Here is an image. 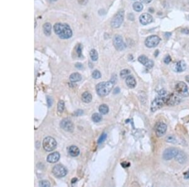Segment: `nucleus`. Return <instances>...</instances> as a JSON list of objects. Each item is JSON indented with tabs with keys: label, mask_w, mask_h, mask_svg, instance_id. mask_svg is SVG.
<instances>
[{
	"label": "nucleus",
	"mask_w": 189,
	"mask_h": 187,
	"mask_svg": "<svg viewBox=\"0 0 189 187\" xmlns=\"http://www.w3.org/2000/svg\"><path fill=\"white\" fill-rule=\"evenodd\" d=\"M168 95L166 90L165 89H161L158 92V94L156 97L154 98L153 102L151 103V112H156L159 109L162 108L164 105L166 104L167 99Z\"/></svg>",
	"instance_id": "1"
},
{
	"label": "nucleus",
	"mask_w": 189,
	"mask_h": 187,
	"mask_svg": "<svg viewBox=\"0 0 189 187\" xmlns=\"http://www.w3.org/2000/svg\"><path fill=\"white\" fill-rule=\"evenodd\" d=\"M55 33L62 39H67L73 35V31L71 27L66 23H57L54 25Z\"/></svg>",
	"instance_id": "2"
},
{
	"label": "nucleus",
	"mask_w": 189,
	"mask_h": 187,
	"mask_svg": "<svg viewBox=\"0 0 189 187\" xmlns=\"http://www.w3.org/2000/svg\"><path fill=\"white\" fill-rule=\"evenodd\" d=\"M116 81L111 79L107 82H101L96 86L97 94L100 96H105L109 94L115 85Z\"/></svg>",
	"instance_id": "3"
},
{
	"label": "nucleus",
	"mask_w": 189,
	"mask_h": 187,
	"mask_svg": "<svg viewBox=\"0 0 189 187\" xmlns=\"http://www.w3.org/2000/svg\"><path fill=\"white\" fill-rule=\"evenodd\" d=\"M43 148L47 152L53 151L57 147V142L52 137H47L43 141Z\"/></svg>",
	"instance_id": "4"
},
{
	"label": "nucleus",
	"mask_w": 189,
	"mask_h": 187,
	"mask_svg": "<svg viewBox=\"0 0 189 187\" xmlns=\"http://www.w3.org/2000/svg\"><path fill=\"white\" fill-rule=\"evenodd\" d=\"M175 92L182 97H187L189 95L188 88L185 83L180 81L175 85Z\"/></svg>",
	"instance_id": "5"
},
{
	"label": "nucleus",
	"mask_w": 189,
	"mask_h": 187,
	"mask_svg": "<svg viewBox=\"0 0 189 187\" xmlns=\"http://www.w3.org/2000/svg\"><path fill=\"white\" fill-rule=\"evenodd\" d=\"M124 18V11L120 10L117 12V13L114 17L111 22V25L114 29H117L121 25Z\"/></svg>",
	"instance_id": "6"
},
{
	"label": "nucleus",
	"mask_w": 189,
	"mask_h": 187,
	"mask_svg": "<svg viewBox=\"0 0 189 187\" xmlns=\"http://www.w3.org/2000/svg\"><path fill=\"white\" fill-rule=\"evenodd\" d=\"M161 39L158 35L149 36L145 40V45L149 48L155 47L159 44Z\"/></svg>",
	"instance_id": "7"
},
{
	"label": "nucleus",
	"mask_w": 189,
	"mask_h": 187,
	"mask_svg": "<svg viewBox=\"0 0 189 187\" xmlns=\"http://www.w3.org/2000/svg\"><path fill=\"white\" fill-rule=\"evenodd\" d=\"M182 96L178 95L177 93H172V94L168 95V99H167L166 105L168 106H175L178 105L182 100Z\"/></svg>",
	"instance_id": "8"
},
{
	"label": "nucleus",
	"mask_w": 189,
	"mask_h": 187,
	"mask_svg": "<svg viewBox=\"0 0 189 187\" xmlns=\"http://www.w3.org/2000/svg\"><path fill=\"white\" fill-rule=\"evenodd\" d=\"M67 170L63 165L57 164L54 166L52 169V173L57 178H63L67 174Z\"/></svg>",
	"instance_id": "9"
},
{
	"label": "nucleus",
	"mask_w": 189,
	"mask_h": 187,
	"mask_svg": "<svg viewBox=\"0 0 189 187\" xmlns=\"http://www.w3.org/2000/svg\"><path fill=\"white\" fill-rule=\"evenodd\" d=\"M178 150L175 148H170L165 149L163 153V158L165 160H170L175 158Z\"/></svg>",
	"instance_id": "10"
},
{
	"label": "nucleus",
	"mask_w": 189,
	"mask_h": 187,
	"mask_svg": "<svg viewBox=\"0 0 189 187\" xmlns=\"http://www.w3.org/2000/svg\"><path fill=\"white\" fill-rule=\"evenodd\" d=\"M113 43L114 47H115L116 49L118 50V51H123V50L126 49V43L124 42L122 36L119 35H116L114 38Z\"/></svg>",
	"instance_id": "11"
},
{
	"label": "nucleus",
	"mask_w": 189,
	"mask_h": 187,
	"mask_svg": "<svg viewBox=\"0 0 189 187\" xmlns=\"http://www.w3.org/2000/svg\"><path fill=\"white\" fill-rule=\"evenodd\" d=\"M167 130V126L166 124L162 122H158L155 126V132L156 135L158 138L163 136L165 134Z\"/></svg>",
	"instance_id": "12"
},
{
	"label": "nucleus",
	"mask_w": 189,
	"mask_h": 187,
	"mask_svg": "<svg viewBox=\"0 0 189 187\" xmlns=\"http://www.w3.org/2000/svg\"><path fill=\"white\" fill-rule=\"evenodd\" d=\"M60 126L63 129L67 132H72L74 130V124L69 118H64L60 122Z\"/></svg>",
	"instance_id": "13"
},
{
	"label": "nucleus",
	"mask_w": 189,
	"mask_h": 187,
	"mask_svg": "<svg viewBox=\"0 0 189 187\" xmlns=\"http://www.w3.org/2000/svg\"><path fill=\"white\" fill-rule=\"evenodd\" d=\"M138 61L139 62H141L142 64H143L145 67L149 68V69L152 68L154 66L153 61L144 55L139 56L138 58Z\"/></svg>",
	"instance_id": "14"
},
{
	"label": "nucleus",
	"mask_w": 189,
	"mask_h": 187,
	"mask_svg": "<svg viewBox=\"0 0 189 187\" xmlns=\"http://www.w3.org/2000/svg\"><path fill=\"white\" fill-rule=\"evenodd\" d=\"M153 20V17L150 14L144 13H142L140 17H139V21L140 23L143 25H146L148 24H150L152 22Z\"/></svg>",
	"instance_id": "15"
},
{
	"label": "nucleus",
	"mask_w": 189,
	"mask_h": 187,
	"mask_svg": "<svg viewBox=\"0 0 189 187\" xmlns=\"http://www.w3.org/2000/svg\"><path fill=\"white\" fill-rule=\"evenodd\" d=\"M187 68V64L184 61H180L177 62L175 64L174 69L176 72L181 73L184 71Z\"/></svg>",
	"instance_id": "16"
},
{
	"label": "nucleus",
	"mask_w": 189,
	"mask_h": 187,
	"mask_svg": "<svg viewBox=\"0 0 189 187\" xmlns=\"http://www.w3.org/2000/svg\"><path fill=\"white\" fill-rule=\"evenodd\" d=\"M60 154L58 152H54L49 154L47 158V161L50 163H55L59 161Z\"/></svg>",
	"instance_id": "17"
},
{
	"label": "nucleus",
	"mask_w": 189,
	"mask_h": 187,
	"mask_svg": "<svg viewBox=\"0 0 189 187\" xmlns=\"http://www.w3.org/2000/svg\"><path fill=\"white\" fill-rule=\"evenodd\" d=\"M175 160L180 164H184L187 160V155L183 151H178V154L175 156Z\"/></svg>",
	"instance_id": "18"
},
{
	"label": "nucleus",
	"mask_w": 189,
	"mask_h": 187,
	"mask_svg": "<svg viewBox=\"0 0 189 187\" xmlns=\"http://www.w3.org/2000/svg\"><path fill=\"white\" fill-rule=\"evenodd\" d=\"M126 85L130 88H134L136 86V81L134 78V77L132 75H129L126 77Z\"/></svg>",
	"instance_id": "19"
},
{
	"label": "nucleus",
	"mask_w": 189,
	"mask_h": 187,
	"mask_svg": "<svg viewBox=\"0 0 189 187\" xmlns=\"http://www.w3.org/2000/svg\"><path fill=\"white\" fill-rule=\"evenodd\" d=\"M68 152L72 157H77L79 154V149L76 146H71L68 149Z\"/></svg>",
	"instance_id": "20"
},
{
	"label": "nucleus",
	"mask_w": 189,
	"mask_h": 187,
	"mask_svg": "<svg viewBox=\"0 0 189 187\" xmlns=\"http://www.w3.org/2000/svg\"><path fill=\"white\" fill-rule=\"evenodd\" d=\"M69 79L71 82L75 83V82H78L79 81L81 80V74H79L78 73H74L71 74L69 77Z\"/></svg>",
	"instance_id": "21"
},
{
	"label": "nucleus",
	"mask_w": 189,
	"mask_h": 187,
	"mask_svg": "<svg viewBox=\"0 0 189 187\" xmlns=\"http://www.w3.org/2000/svg\"><path fill=\"white\" fill-rule=\"evenodd\" d=\"M43 30L45 35L49 36L51 34V30H52V26L50 23H45L43 25Z\"/></svg>",
	"instance_id": "22"
},
{
	"label": "nucleus",
	"mask_w": 189,
	"mask_h": 187,
	"mask_svg": "<svg viewBox=\"0 0 189 187\" xmlns=\"http://www.w3.org/2000/svg\"><path fill=\"white\" fill-rule=\"evenodd\" d=\"M81 100L83 102L88 104V103L91 102L92 100V96L90 93L88 92H85L81 96Z\"/></svg>",
	"instance_id": "23"
},
{
	"label": "nucleus",
	"mask_w": 189,
	"mask_h": 187,
	"mask_svg": "<svg viewBox=\"0 0 189 187\" xmlns=\"http://www.w3.org/2000/svg\"><path fill=\"white\" fill-rule=\"evenodd\" d=\"M108 111H109V108H108V107L107 105L102 104L99 107V112L102 115L107 114Z\"/></svg>",
	"instance_id": "24"
},
{
	"label": "nucleus",
	"mask_w": 189,
	"mask_h": 187,
	"mask_svg": "<svg viewBox=\"0 0 189 187\" xmlns=\"http://www.w3.org/2000/svg\"><path fill=\"white\" fill-rule=\"evenodd\" d=\"M165 141L167 142L171 143V144H176V143L178 142L176 137L175 136H172V135L167 136L165 138Z\"/></svg>",
	"instance_id": "25"
},
{
	"label": "nucleus",
	"mask_w": 189,
	"mask_h": 187,
	"mask_svg": "<svg viewBox=\"0 0 189 187\" xmlns=\"http://www.w3.org/2000/svg\"><path fill=\"white\" fill-rule=\"evenodd\" d=\"M89 55H90V57L92 61H96L98 60V54L97 51H96L95 49H91L90 52H89Z\"/></svg>",
	"instance_id": "26"
},
{
	"label": "nucleus",
	"mask_w": 189,
	"mask_h": 187,
	"mask_svg": "<svg viewBox=\"0 0 189 187\" xmlns=\"http://www.w3.org/2000/svg\"><path fill=\"white\" fill-rule=\"evenodd\" d=\"M133 9L136 11H141L142 9H143V5L140 2H136L133 5Z\"/></svg>",
	"instance_id": "27"
},
{
	"label": "nucleus",
	"mask_w": 189,
	"mask_h": 187,
	"mask_svg": "<svg viewBox=\"0 0 189 187\" xmlns=\"http://www.w3.org/2000/svg\"><path fill=\"white\" fill-rule=\"evenodd\" d=\"M91 118H92V120L94 122L98 123V122H100L102 120V116L100 114L95 113L92 115Z\"/></svg>",
	"instance_id": "28"
},
{
	"label": "nucleus",
	"mask_w": 189,
	"mask_h": 187,
	"mask_svg": "<svg viewBox=\"0 0 189 187\" xmlns=\"http://www.w3.org/2000/svg\"><path fill=\"white\" fill-rule=\"evenodd\" d=\"M130 73H131V71H130L129 69H123L122 71H121V72H120V75L122 78H126V77L129 76Z\"/></svg>",
	"instance_id": "29"
},
{
	"label": "nucleus",
	"mask_w": 189,
	"mask_h": 187,
	"mask_svg": "<svg viewBox=\"0 0 189 187\" xmlns=\"http://www.w3.org/2000/svg\"><path fill=\"white\" fill-rule=\"evenodd\" d=\"M57 110L59 112L62 113L64 110V102L63 100H60L57 105Z\"/></svg>",
	"instance_id": "30"
},
{
	"label": "nucleus",
	"mask_w": 189,
	"mask_h": 187,
	"mask_svg": "<svg viewBox=\"0 0 189 187\" xmlns=\"http://www.w3.org/2000/svg\"><path fill=\"white\" fill-rule=\"evenodd\" d=\"M92 77H93L94 79H98L101 77V73L99 71L95 70L92 73Z\"/></svg>",
	"instance_id": "31"
},
{
	"label": "nucleus",
	"mask_w": 189,
	"mask_h": 187,
	"mask_svg": "<svg viewBox=\"0 0 189 187\" xmlns=\"http://www.w3.org/2000/svg\"><path fill=\"white\" fill-rule=\"evenodd\" d=\"M39 186H42V187H49L51 186V184L48 181L42 180L39 182Z\"/></svg>",
	"instance_id": "32"
},
{
	"label": "nucleus",
	"mask_w": 189,
	"mask_h": 187,
	"mask_svg": "<svg viewBox=\"0 0 189 187\" xmlns=\"http://www.w3.org/2000/svg\"><path fill=\"white\" fill-rule=\"evenodd\" d=\"M107 134L104 133L103 134H102L100 137V138H99V139H98V144H100V143H102V142H103L104 141H105V140L107 139Z\"/></svg>",
	"instance_id": "33"
},
{
	"label": "nucleus",
	"mask_w": 189,
	"mask_h": 187,
	"mask_svg": "<svg viewBox=\"0 0 189 187\" xmlns=\"http://www.w3.org/2000/svg\"><path fill=\"white\" fill-rule=\"evenodd\" d=\"M76 52L78 54L79 57H81L82 55V48L80 44H78L76 46Z\"/></svg>",
	"instance_id": "34"
},
{
	"label": "nucleus",
	"mask_w": 189,
	"mask_h": 187,
	"mask_svg": "<svg viewBox=\"0 0 189 187\" xmlns=\"http://www.w3.org/2000/svg\"><path fill=\"white\" fill-rule=\"evenodd\" d=\"M171 61H172V58L169 55H167L165 57V59H164V62L166 64H168L170 62H171Z\"/></svg>",
	"instance_id": "35"
},
{
	"label": "nucleus",
	"mask_w": 189,
	"mask_h": 187,
	"mask_svg": "<svg viewBox=\"0 0 189 187\" xmlns=\"http://www.w3.org/2000/svg\"><path fill=\"white\" fill-rule=\"evenodd\" d=\"M76 67L78 68V69H82L83 68V66L82 64L78 62V63L76 64Z\"/></svg>",
	"instance_id": "36"
},
{
	"label": "nucleus",
	"mask_w": 189,
	"mask_h": 187,
	"mask_svg": "<svg viewBox=\"0 0 189 187\" xmlns=\"http://www.w3.org/2000/svg\"><path fill=\"white\" fill-rule=\"evenodd\" d=\"M47 103H48L49 107H50L52 105V99H51L50 97H49V96H47Z\"/></svg>",
	"instance_id": "37"
},
{
	"label": "nucleus",
	"mask_w": 189,
	"mask_h": 187,
	"mask_svg": "<svg viewBox=\"0 0 189 187\" xmlns=\"http://www.w3.org/2000/svg\"><path fill=\"white\" fill-rule=\"evenodd\" d=\"M184 178L186 180H189V170L184 174Z\"/></svg>",
	"instance_id": "38"
},
{
	"label": "nucleus",
	"mask_w": 189,
	"mask_h": 187,
	"mask_svg": "<svg viewBox=\"0 0 189 187\" xmlns=\"http://www.w3.org/2000/svg\"><path fill=\"white\" fill-rule=\"evenodd\" d=\"M182 32L185 33V34H188L189 33V29H188L187 28H185V29H182Z\"/></svg>",
	"instance_id": "39"
},
{
	"label": "nucleus",
	"mask_w": 189,
	"mask_h": 187,
	"mask_svg": "<svg viewBox=\"0 0 189 187\" xmlns=\"http://www.w3.org/2000/svg\"><path fill=\"white\" fill-rule=\"evenodd\" d=\"M141 1L144 3H150L152 1V0H141Z\"/></svg>",
	"instance_id": "40"
},
{
	"label": "nucleus",
	"mask_w": 189,
	"mask_h": 187,
	"mask_svg": "<svg viewBox=\"0 0 189 187\" xmlns=\"http://www.w3.org/2000/svg\"><path fill=\"white\" fill-rule=\"evenodd\" d=\"M119 91H120V89H119V88H116L115 89V90H114V94H116V93H119Z\"/></svg>",
	"instance_id": "41"
},
{
	"label": "nucleus",
	"mask_w": 189,
	"mask_h": 187,
	"mask_svg": "<svg viewBox=\"0 0 189 187\" xmlns=\"http://www.w3.org/2000/svg\"><path fill=\"white\" fill-rule=\"evenodd\" d=\"M77 181H78V180H77V178H74L72 179V180H71V183H74L76 182H77Z\"/></svg>",
	"instance_id": "42"
},
{
	"label": "nucleus",
	"mask_w": 189,
	"mask_h": 187,
	"mask_svg": "<svg viewBox=\"0 0 189 187\" xmlns=\"http://www.w3.org/2000/svg\"><path fill=\"white\" fill-rule=\"evenodd\" d=\"M185 80H186V81H187L189 84V75L186 76V77H185Z\"/></svg>",
	"instance_id": "43"
},
{
	"label": "nucleus",
	"mask_w": 189,
	"mask_h": 187,
	"mask_svg": "<svg viewBox=\"0 0 189 187\" xmlns=\"http://www.w3.org/2000/svg\"><path fill=\"white\" fill-rule=\"evenodd\" d=\"M50 1H56L57 0H50Z\"/></svg>",
	"instance_id": "44"
},
{
	"label": "nucleus",
	"mask_w": 189,
	"mask_h": 187,
	"mask_svg": "<svg viewBox=\"0 0 189 187\" xmlns=\"http://www.w3.org/2000/svg\"><path fill=\"white\" fill-rule=\"evenodd\" d=\"M188 19H189V15H188Z\"/></svg>",
	"instance_id": "45"
}]
</instances>
